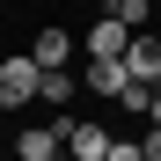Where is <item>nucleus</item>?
Listing matches in <instances>:
<instances>
[{
  "label": "nucleus",
  "mask_w": 161,
  "mask_h": 161,
  "mask_svg": "<svg viewBox=\"0 0 161 161\" xmlns=\"http://www.w3.org/2000/svg\"><path fill=\"white\" fill-rule=\"evenodd\" d=\"M22 103H37V59L30 51L0 59V110H22Z\"/></svg>",
  "instance_id": "obj_1"
},
{
  "label": "nucleus",
  "mask_w": 161,
  "mask_h": 161,
  "mask_svg": "<svg viewBox=\"0 0 161 161\" xmlns=\"http://www.w3.org/2000/svg\"><path fill=\"white\" fill-rule=\"evenodd\" d=\"M66 132H73V117H59V125H30V132H15V161H59V147H66Z\"/></svg>",
  "instance_id": "obj_2"
},
{
  "label": "nucleus",
  "mask_w": 161,
  "mask_h": 161,
  "mask_svg": "<svg viewBox=\"0 0 161 161\" xmlns=\"http://www.w3.org/2000/svg\"><path fill=\"white\" fill-rule=\"evenodd\" d=\"M125 80H132V73H125L117 59H88V88H95V95H125Z\"/></svg>",
  "instance_id": "obj_7"
},
{
  "label": "nucleus",
  "mask_w": 161,
  "mask_h": 161,
  "mask_svg": "<svg viewBox=\"0 0 161 161\" xmlns=\"http://www.w3.org/2000/svg\"><path fill=\"white\" fill-rule=\"evenodd\" d=\"M147 103H154V88H139V80H125V95H117V110H139V117H147Z\"/></svg>",
  "instance_id": "obj_10"
},
{
  "label": "nucleus",
  "mask_w": 161,
  "mask_h": 161,
  "mask_svg": "<svg viewBox=\"0 0 161 161\" xmlns=\"http://www.w3.org/2000/svg\"><path fill=\"white\" fill-rule=\"evenodd\" d=\"M147 117H154V125H161V88H154V103H147Z\"/></svg>",
  "instance_id": "obj_13"
},
{
  "label": "nucleus",
  "mask_w": 161,
  "mask_h": 161,
  "mask_svg": "<svg viewBox=\"0 0 161 161\" xmlns=\"http://www.w3.org/2000/svg\"><path fill=\"white\" fill-rule=\"evenodd\" d=\"M103 161H147V154L132 147V139H110V154H103Z\"/></svg>",
  "instance_id": "obj_11"
},
{
  "label": "nucleus",
  "mask_w": 161,
  "mask_h": 161,
  "mask_svg": "<svg viewBox=\"0 0 161 161\" xmlns=\"http://www.w3.org/2000/svg\"><path fill=\"white\" fill-rule=\"evenodd\" d=\"M125 44H132V30H125L117 15H103L95 30L80 37V51H88V59H125Z\"/></svg>",
  "instance_id": "obj_5"
},
{
  "label": "nucleus",
  "mask_w": 161,
  "mask_h": 161,
  "mask_svg": "<svg viewBox=\"0 0 161 161\" xmlns=\"http://www.w3.org/2000/svg\"><path fill=\"white\" fill-rule=\"evenodd\" d=\"M139 154H147V161H161V125H154L147 139H139Z\"/></svg>",
  "instance_id": "obj_12"
},
{
  "label": "nucleus",
  "mask_w": 161,
  "mask_h": 161,
  "mask_svg": "<svg viewBox=\"0 0 161 161\" xmlns=\"http://www.w3.org/2000/svg\"><path fill=\"white\" fill-rule=\"evenodd\" d=\"M37 103H73V73H37Z\"/></svg>",
  "instance_id": "obj_9"
},
{
  "label": "nucleus",
  "mask_w": 161,
  "mask_h": 161,
  "mask_svg": "<svg viewBox=\"0 0 161 161\" xmlns=\"http://www.w3.org/2000/svg\"><path fill=\"white\" fill-rule=\"evenodd\" d=\"M117 66H125L132 80H139V88H161V44H154L147 30H139V37L125 44V59H117Z\"/></svg>",
  "instance_id": "obj_3"
},
{
  "label": "nucleus",
  "mask_w": 161,
  "mask_h": 161,
  "mask_svg": "<svg viewBox=\"0 0 161 161\" xmlns=\"http://www.w3.org/2000/svg\"><path fill=\"white\" fill-rule=\"evenodd\" d=\"M73 51H80V44H73L66 30H37V37H30V59H37V73H66V59H73Z\"/></svg>",
  "instance_id": "obj_4"
},
{
  "label": "nucleus",
  "mask_w": 161,
  "mask_h": 161,
  "mask_svg": "<svg viewBox=\"0 0 161 161\" xmlns=\"http://www.w3.org/2000/svg\"><path fill=\"white\" fill-rule=\"evenodd\" d=\"M66 154L73 161H103V154H110V132H103V125H73L66 132Z\"/></svg>",
  "instance_id": "obj_6"
},
{
  "label": "nucleus",
  "mask_w": 161,
  "mask_h": 161,
  "mask_svg": "<svg viewBox=\"0 0 161 161\" xmlns=\"http://www.w3.org/2000/svg\"><path fill=\"white\" fill-rule=\"evenodd\" d=\"M110 15L125 22L132 37H139V30H147V15H154V0H110Z\"/></svg>",
  "instance_id": "obj_8"
}]
</instances>
